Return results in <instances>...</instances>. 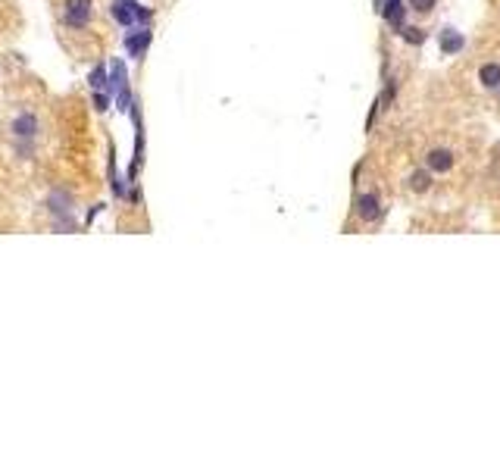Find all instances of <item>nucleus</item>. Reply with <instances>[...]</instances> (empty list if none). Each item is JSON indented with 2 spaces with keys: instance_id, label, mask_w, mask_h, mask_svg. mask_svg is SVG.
Segmentation results:
<instances>
[{
  "instance_id": "nucleus-4",
  "label": "nucleus",
  "mask_w": 500,
  "mask_h": 469,
  "mask_svg": "<svg viewBox=\"0 0 500 469\" xmlns=\"http://www.w3.org/2000/svg\"><path fill=\"white\" fill-rule=\"evenodd\" d=\"M357 219L363 225H372V223H378L382 219V204H378V197L376 194H359L357 197Z\"/></svg>"
},
{
  "instance_id": "nucleus-6",
  "label": "nucleus",
  "mask_w": 500,
  "mask_h": 469,
  "mask_svg": "<svg viewBox=\"0 0 500 469\" xmlns=\"http://www.w3.org/2000/svg\"><path fill=\"white\" fill-rule=\"evenodd\" d=\"M438 6V0H410V10L416 13V16H431V10Z\"/></svg>"
},
{
  "instance_id": "nucleus-5",
  "label": "nucleus",
  "mask_w": 500,
  "mask_h": 469,
  "mask_svg": "<svg viewBox=\"0 0 500 469\" xmlns=\"http://www.w3.org/2000/svg\"><path fill=\"white\" fill-rule=\"evenodd\" d=\"M10 135H13V141H31V138H38V116H31V113L16 116L10 122Z\"/></svg>"
},
{
  "instance_id": "nucleus-3",
  "label": "nucleus",
  "mask_w": 500,
  "mask_h": 469,
  "mask_svg": "<svg viewBox=\"0 0 500 469\" xmlns=\"http://www.w3.org/2000/svg\"><path fill=\"white\" fill-rule=\"evenodd\" d=\"M453 163H457V153H453L450 147H444V144L429 147V150H425V157H422V166H425L429 172H435V176H441V172H450Z\"/></svg>"
},
{
  "instance_id": "nucleus-1",
  "label": "nucleus",
  "mask_w": 500,
  "mask_h": 469,
  "mask_svg": "<svg viewBox=\"0 0 500 469\" xmlns=\"http://www.w3.org/2000/svg\"><path fill=\"white\" fill-rule=\"evenodd\" d=\"M59 19L69 31H88L94 19V0H59Z\"/></svg>"
},
{
  "instance_id": "nucleus-2",
  "label": "nucleus",
  "mask_w": 500,
  "mask_h": 469,
  "mask_svg": "<svg viewBox=\"0 0 500 469\" xmlns=\"http://www.w3.org/2000/svg\"><path fill=\"white\" fill-rule=\"evenodd\" d=\"M476 85L482 88L485 94H491V97H500V59L494 57H485L476 63Z\"/></svg>"
}]
</instances>
